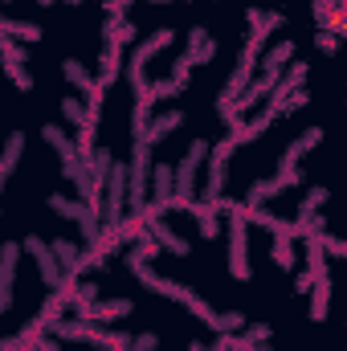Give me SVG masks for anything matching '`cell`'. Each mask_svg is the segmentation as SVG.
<instances>
[{"label":"cell","instance_id":"obj_11","mask_svg":"<svg viewBox=\"0 0 347 351\" xmlns=\"http://www.w3.org/2000/svg\"><path fill=\"white\" fill-rule=\"evenodd\" d=\"M286 62H294V41H278V45L261 58V70H274V74H278Z\"/></svg>","mask_w":347,"mask_h":351},{"label":"cell","instance_id":"obj_8","mask_svg":"<svg viewBox=\"0 0 347 351\" xmlns=\"http://www.w3.org/2000/svg\"><path fill=\"white\" fill-rule=\"evenodd\" d=\"M152 233H156V241H160L168 254H176V258H184V254H188V241H184L176 229H168L164 221H152Z\"/></svg>","mask_w":347,"mask_h":351},{"label":"cell","instance_id":"obj_9","mask_svg":"<svg viewBox=\"0 0 347 351\" xmlns=\"http://www.w3.org/2000/svg\"><path fill=\"white\" fill-rule=\"evenodd\" d=\"M12 282H16V245L8 241V245H4V282H0V302H4V311H8V302H12Z\"/></svg>","mask_w":347,"mask_h":351},{"label":"cell","instance_id":"obj_18","mask_svg":"<svg viewBox=\"0 0 347 351\" xmlns=\"http://www.w3.org/2000/svg\"><path fill=\"white\" fill-rule=\"evenodd\" d=\"M270 335H274L270 323H254V327H246V339H250V343H265Z\"/></svg>","mask_w":347,"mask_h":351},{"label":"cell","instance_id":"obj_17","mask_svg":"<svg viewBox=\"0 0 347 351\" xmlns=\"http://www.w3.org/2000/svg\"><path fill=\"white\" fill-rule=\"evenodd\" d=\"M307 74H311V66H307V62H290V66H286V74H282V82L298 90L302 82H307Z\"/></svg>","mask_w":347,"mask_h":351},{"label":"cell","instance_id":"obj_6","mask_svg":"<svg viewBox=\"0 0 347 351\" xmlns=\"http://www.w3.org/2000/svg\"><path fill=\"white\" fill-rule=\"evenodd\" d=\"M180 123H184V110H168V114H160V119H156V123L147 127V135H139V143H147V147H156V143H160V139H164L168 131H176Z\"/></svg>","mask_w":347,"mask_h":351},{"label":"cell","instance_id":"obj_4","mask_svg":"<svg viewBox=\"0 0 347 351\" xmlns=\"http://www.w3.org/2000/svg\"><path fill=\"white\" fill-rule=\"evenodd\" d=\"M135 311V302L131 298H110V302H90V306H82V311H74L78 319H86V323H119V319H127Z\"/></svg>","mask_w":347,"mask_h":351},{"label":"cell","instance_id":"obj_13","mask_svg":"<svg viewBox=\"0 0 347 351\" xmlns=\"http://www.w3.org/2000/svg\"><path fill=\"white\" fill-rule=\"evenodd\" d=\"M0 29H4V37H21V41H41V29L37 25H21V21H12V16H4L0 21Z\"/></svg>","mask_w":347,"mask_h":351},{"label":"cell","instance_id":"obj_15","mask_svg":"<svg viewBox=\"0 0 347 351\" xmlns=\"http://www.w3.org/2000/svg\"><path fill=\"white\" fill-rule=\"evenodd\" d=\"M315 45H319V53H327V58H335V53L344 49L339 33H331V29H319V33H315Z\"/></svg>","mask_w":347,"mask_h":351},{"label":"cell","instance_id":"obj_3","mask_svg":"<svg viewBox=\"0 0 347 351\" xmlns=\"http://www.w3.org/2000/svg\"><path fill=\"white\" fill-rule=\"evenodd\" d=\"M229 269L237 282L250 278V262H246V208L229 204Z\"/></svg>","mask_w":347,"mask_h":351},{"label":"cell","instance_id":"obj_1","mask_svg":"<svg viewBox=\"0 0 347 351\" xmlns=\"http://www.w3.org/2000/svg\"><path fill=\"white\" fill-rule=\"evenodd\" d=\"M135 274H139V282L147 286V290H156V294H164V298H176V302H184L200 323H208V327H217V311H208V302L200 298V294H192L188 286H180V282H172V278H160V274H152L147 269V262L143 265H131Z\"/></svg>","mask_w":347,"mask_h":351},{"label":"cell","instance_id":"obj_2","mask_svg":"<svg viewBox=\"0 0 347 351\" xmlns=\"http://www.w3.org/2000/svg\"><path fill=\"white\" fill-rule=\"evenodd\" d=\"M172 41H176V33L164 25V29H156L143 45H135V49H131V62H127V82H131V90H147V86H152V82H147V62H152L156 53H164Z\"/></svg>","mask_w":347,"mask_h":351},{"label":"cell","instance_id":"obj_14","mask_svg":"<svg viewBox=\"0 0 347 351\" xmlns=\"http://www.w3.org/2000/svg\"><path fill=\"white\" fill-rule=\"evenodd\" d=\"M119 70H123V49H110V45H106V53H102V66H98V78H102V86H106V82H115V78H119Z\"/></svg>","mask_w":347,"mask_h":351},{"label":"cell","instance_id":"obj_5","mask_svg":"<svg viewBox=\"0 0 347 351\" xmlns=\"http://www.w3.org/2000/svg\"><path fill=\"white\" fill-rule=\"evenodd\" d=\"M319 139H323V127H311V131H302L286 152H282V164L278 168H298V160L311 152V147H319Z\"/></svg>","mask_w":347,"mask_h":351},{"label":"cell","instance_id":"obj_16","mask_svg":"<svg viewBox=\"0 0 347 351\" xmlns=\"http://www.w3.org/2000/svg\"><path fill=\"white\" fill-rule=\"evenodd\" d=\"M21 147H25V135H21V131H12V139H8V152H4V180L12 176V168H16V160H21Z\"/></svg>","mask_w":347,"mask_h":351},{"label":"cell","instance_id":"obj_19","mask_svg":"<svg viewBox=\"0 0 347 351\" xmlns=\"http://www.w3.org/2000/svg\"><path fill=\"white\" fill-rule=\"evenodd\" d=\"M307 102H311V94H307V90H294V94L286 98V114H290L294 106H307Z\"/></svg>","mask_w":347,"mask_h":351},{"label":"cell","instance_id":"obj_12","mask_svg":"<svg viewBox=\"0 0 347 351\" xmlns=\"http://www.w3.org/2000/svg\"><path fill=\"white\" fill-rule=\"evenodd\" d=\"M62 74H66V78H70V82H74L78 90H86V98H90V94H94L98 86H102V82H94V78H90V74L82 70V66H78V62H74V58H70V62H62Z\"/></svg>","mask_w":347,"mask_h":351},{"label":"cell","instance_id":"obj_21","mask_svg":"<svg viewBox=\"0 0 347 351\" xmlns=\"http://www.w3.org/2000/svg\"><path fill=\"white\" fill-rule=\"evenodd\" d=\"M156 343H160L156 335H139V339L131 343V351H156Z\"/></svg>","mask_w":347,"mask_h":351},{"label":"cell","instance_id":"obj_20","mask_svg":"<svg viewBox=\"0 0 347 351\" xmlns=\"http://www.w3.org/2000/svg\"><path fill=\"white\" fill-rule=\"evenodd\" d=\"M8 74H12V82H16V90H29L33 82H29V74L21 70V66H8Z\"/></svg>","mask_w":347,"mask_h":351},{"label":"cell","instance_id":"obj_22","mask_svg":"<svg viewBox=\"0 0 347 351\" xmlns=\"http://www.w3.org/2000/svg\"><path fill=\"white\" fill-rule=\"evenodd\" d=\"M41 351H62V343H58V339H45V348Z\"/></svg>","mask_w":347,"mask_h":351},{"label":"cell","instance_id":"obj_7","mask_svg":"<svg viewBox=\"0 0 347 351\" xmlns=\"http://www.w3.org/2000/svg\"><path fill=\"white\" fill-rule=\"evenodd\" d=\"M331 311V278H319L311 290V323H323Z\"/></svg>","mask_w":347,"mask_h":351},{"label":"cell","instance_id":"obj_10","mask_svg":"<svg viewBox=\"0 0 347 351\" xmlns=\"http://www.w3.org/2000/svg\"><path fill=\"white\" fill-rule=\"evenodd\" d=\"M270 258H274L278 269H294V237H290V233H278V237H274Z\"/></svg>","mask_w":347,"mask_h":351}]
</instances>
